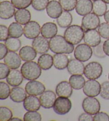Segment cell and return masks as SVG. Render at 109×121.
Masks as SVG:
<instances>
[{
  "instance_id": "46",
  "label": "cell",
  "mask_w": 109,
  "mask_h": 121,
  "mask_svg": "<svg viewBox=\"0 0 109 121\" xmlns=\"http://www.w3.org/2000/svg\"><path fill=\"white\" fill-rule=\"evenodd\" d=\"M9 50L5 44L2 43H0V60H2L7 55Z\"/></svg>"
},
{
  "instance_id": "28",
  "label": "cell",
  "mask_w": 109,
  "mask_h": 121,
  "mask_svg": "<svg viewBox=\"0 0 109 121\" xmlns=\"http://www.w3.org/2000/svg\"><path fill=\"white\" fill-rule=\"evenodd\" d=\"M72 16L69 11H64L56 19V22L61 28H65L71 25L72 22Z\"/></svg>"
},
{
  "instance_id": "26",
  "label": "cell",
  "mask_w": 109,
  "mask_h": 121,
  "mask_svg": "<svg viewBox=\"0 0 109 121\" xmlns=\"http://www.w3.org/2000/svg\"><path fill=\"white\" fill-rule=\"evenodd\" d=\"M53 65L59 70H63L67 67L69 62L68 56L63 53H55L53 56Z\"/></svg>"
},
{
  "instance_id": "3",
  "label": "cell",
  "mask_w": 109,
  "mask_h": 121,
  "mask_svg": "<svg viewBox=\"0 0 109 121\" xmlns=\"http://www.w3.org/2000/svg\"><path fill=\"white\" fill-rule=\"evenodd\" d=\"M85 31L82 27L73 25L67 27L64 33V37L69 43L73 45L78 44L84 39Z\"/></svg>"
},
{
  "instance_id": "12",
  "label": "cell",
  "mask_w": 109,
  "mask_h": 121,
  "mask_svg": "<svg viewBox=\"0 0 109 121\" xmlns=\"http://www.w3.org/2000/svg\"><path fill=\"white\" fill-rule=\"evenodd\" d=\"M84 41L85 44L91 47H95L101 42V35L96 30H87L85 32Z\"/></svg>"
},
{
  "instance_id": "50",
  "label": "cell",
  "mask_w": 109,
  "mask_h": 121,
  "mask_svg": "<svg viewBox=\"0 0 109 121\" xmlns=\"http://www.w3.org/2000/svg\"><path fill=\"white\" fill-rule=\"evenodd\" d=\"M10 121H22V120H21V119L17 118V117H13V118H12Z\"/></svg>"
},
{
  "instance_id": "30",
  "label": "cell",
  "mask_w": 109,
  "mask_h": 121,
  "mask_svg": "<svg viewBox=\"0 0 109 121\" xmlns=\"http://www.w3.org/2000/svg\"><path fill=\"white\" fill-rule=\"evenodd\" d=\"M69 82L75 90H80L85 84V78L82 75H72L69 78Z\"/></svg>"
},
{
  "instance_id": "15",
  "label": "cell",
  "mask_w": 109,
  "mask_h": 121,
  "mask_svg": "<svg viewBox=\"0 0 109 121\" xmlns=\"http://www.w3.org/2000/svg\"><path fill=\"white\" fill-rule=\"evenodd\" d=\"M56 99L55 93L51 90L45 91L39 97L41 106L45 109L53 107Z\"/></svg>"
},
{
  "instance_id": "20",
  "label": "cell",
  "mask_w": 109,
  "mask_h": 121,
  "mask_svg": "<svg viewBox=\"0 0 109 121\" xmlns=\"http://www.w3.org/2000/svg\"><path fill=\"white\" fill-rule=\"evenodd\" d=\"M24 107L27 111H37L40 109V100L35 95H29L25 99L23 103Z\"/></svg>"
},
{
  "instance_id": "36",
  "label": "cell",
  "mask_w": 109,
  "mask_h": 121,
  "mask_svg": "<svg viewBox=\"0 0 109 121\" xmlns=\"http://www.w3.org/2000/svg\"><path fill=\"white\" fill-rule=\"evenodd\" d=\"M49 0H32L31 5L35 10L42 11L46 9Z\"/></svg>"
},
{
  "instance_id": "34",
  "label": "cell",
  "mask_w": 109,
  "mask_h": 121,
  "mask_svg": "<svg viewBox=\"0 0 109 121\" xmlns=\"http://www.w3.org/2000/svg\"><path fill=\"white\" fill-rule=\"evenodd\" d=\"M59 2L64 10L71 11L76 8L78 1L77 0H59Z\"/></svg>"
},
{
  "instance_id": "14",
  "label": "cell",
  "mask_w": 109,
  "mask_h": 121,
  "mask_svg": "<svg viewBox=\"0 0 109 121\" xmlns=\"http://www.w3.org/2000/svg\"><path fill=\"white\" fill-rule=\"evenodd\" d=\"M32 46L39 54H44L48 52L50 48L49 41L43 36L37 37L32 42Z\"/></svg>"
},
{
  "instance_id": "5",
  "label": "cell",
  "mask_w": 109,
  "mask_h": 121,
  "mask_svg": "<svg viewBox=\"0 0 109 121\" xmlns=\"http://www.w3.org/2000/svg\"><path fill=\"white\" fill-rule=\"evenodd\" d=\"M72 103L68 98L59 97L56 99L53 106L54 112L58 115H64L70 111Z\"/></svg>"
},
{
  "instance_id": "6",
  "label": "cell",
  "mask_w": 109,
  "mask_h": 121,
  "mask_svg": "<svg viewBox=\"0 0 109 121\" xmlns=\"http://www.w3.org/2000/svg\"><path fill=\"white\" fill-rule=\"evenodd\" d=\"M93 55V50L86 44H80L77 45L74 50V56L76 59L82 62L89 60Z\"/></svg>"
},
{
  "instance_id": "4",
  "label": "cell",
  "mask_w": 109,
  "mask_h": 121,
  "mask_svg": "<svg viewBox=\"0 0 109 121\" xmlns=\"http://www.w3.org/2000/svg\"><path fill=\"white\" fill-rule=\"evenodd\" d=\"M103 73V67L97 62L93 61L85 66L84 74L89 80H96L100 78Z\"/></svg>"
},
{
  "instance_id": "13",
  "label": "cell",
  "mask_w": 109,
  "mask_h": 121,
  "mask_svg": "<svg viewBox=\"0 0 109 121\" xmlns=\"http://www.w3.org/2000/svg\"><path fill=\"white\" fill-rule=\"evenodd\" d=\"M13 4L8 1H4L0 3V18L7 20L13 17L16 10Z\"/></svg>"
},
{
  "instance_id": "51",
  "label": "cell",
  "mask_w": 109,
  "mask_h": 121,
  "mask_svg": "<svg viewBox=\"0 0 109 121\" xmlns=\"http://www.w3.org/2000/svg\"><path fill=\"white\" fill-rule=\"evenodd\" d=\"M102 1H104L106 4H109V0H102Z\"/></svg>"
},
{
  "instance_id": "2",
  "label": "cell",
  "mask_w": 109,
  "mask_h": 121,
  "mask_svg": "<svg viewBox=\"0 0 109 121\" xmlns=\"http://www.w3.org/2000/svg\"><path fill=\"white\" fill-rule=\"evenodd\" d=\"M21 72L26 80H36L40 77L42 68L35 61H27L21 67Z\"/></svg>"
},
{
  "instance_id": "31",
  "label": "cell",
  "mask_w": 109,
  "mask_h": 121,
  "mask_svg": "<svg viewBox=\"0 0 109 121\" xmlns=\"http://www.w3.org/2000/svg\"><path fill=\"white\" fill-rule=\"evenodd\" d=\"M9 36L15 38H19L24 34V29L21 25L17 22L11 23L9 26Z\"/></svg>"
},
{
  "instance_id": "32",
  "label": "cell",
  "mask_w": 109,
  "mask_h": 121,
  "mask_svg": "<svg viewBox=\"0 0 109 121\" xmlns=\"http://www.w3.org/2000/svg\"><path fill=\"white\" fill-rule=\"evenodd\" d=\"M108 9L106 3L102 0H96L94 1L93 5V11L98 17L104 16Z\"/></svg>"
},
{
  "instance_id": "39",
  "label": "cell",
  "mask_w": 109,
  "mask_h": 121,
  "mask_svg": "<svg viewBox=\"0 0 109 121\" xmlns=\"http://www.w3.org/2000/svg\"><path fill=\"white\" fill-rule=\"evenodd\" d=\"M14 7L18 9H26L31 4L32 0H11Z\"/></svg>"
},
{
  "instance_id": "7",
  "label": "cell",
  "mask_w": 109,
  "mask_h": 121,
  "mask_svg": "<svg viewBox=\"0 0 109 121\" xmlns=\"http://www.w3.org/2000/svg\"><path fill=\"white\" fill-rule=\"evenodd\" d=\"M100 25V18L94 13H89L84 16L81 21V27L85 32L88 30H96Z\"/></svg>"
},
{
  "instance_id": "27",
  "label": "cell",
  "mask_w": 109,
  "mask_h": 121,
  "mask_svg": "<svg viewBox=\"0 0 109 121\" xmlns=\"http://www.w3.org/2000/svg\"><path fill=\"white\" fill-rule=\"evenodd\" d=\"M14 19L17 22L19 23L21 25H25L30 21L31 13L27 9H18L16 11Z\"/></svg>"
},
{
  "instance_id": "38",
  "label": "cell",
  "mask_w": 109,
  "mask_h": 121,
  "mask_svg": "<svg viewBox=\"0 0 109 121\" xmlns=\"http://www.w3.org/2000/svg\"><path fill=\"white\" fill-rule=\"evenodd\" d=\"M12 116V112L9 108L3 106L0 107V121H10Z\"/></svg>"
},
{
  "instance_id": "48",
  "label": "cell",
  "mask_w": 109,
  "mask_h": 121,
  "mask_svg": "<svg viewBox=\"0 0 109 121\" xmlns=\"http://www.w3.org/2000/svg\"><path fill=\"white\" fill-rule=\"evenodd\" d=\"M103 48L106 55L109 56V39L104 41L103 44Z\"/></svg>"
},
{
  "instance_id": "16",
  "label": "cell",
  "mask_w": 109,
  "mask_h": 121,
  "mask_svg": "<svg viewBox=\"0 0 109 121\" xmlns=\"http://www.w3.org/2000/svg\"><path fill=\"white\" fill-rule=\"evenodd\" d=\"M4 62L10 69H16L20 67L21 64V59L19 55L16 52L10 51L4 58Z\"/></svg>"
},
{
  "instance_id": "9",
  "label": "cell",
  "mask_w": 109,
  "mask_h": 121,
  "mask_svg": "<svg viewBox=\"0 0 109 121\" xmlns=\"http://www.w3.org/2000/svg\"><path fill=\"white\" fill-rule=\"evenodd\" d=\"M41 31L39 24L35 21H30L24 27V36L28 39H34L39 36Z\"/></svg>"
},
{
  "instance_id": "41",
  "label": "cell",
  "mask_w": 109,
  "mask_h": 121,
  "mask_svg": "<svg viewBox=\"0 0 109 121\" xmlns=\"http://www.w3.org/2000/svg\"><path fill=\"white\" fill-rule=\"evenodd\" d=\"M100 95L104 99L109 100V81H105L102 83Z\"/></svg>"
},
{
  "instance_id": "47",
  "label": "cell",
  "mask_w": 109,
  "mask_h": 121,
  "mask_svg": "<svg viewBox=\"0 0 109 121\" xmlns=\"http://www.w3.org/2000/svg\"><path fill=\"white\" fill-rule=\"evenodd\" d=\"M79 121H93V117L92 115L85 112L81 114L78 117Z\"/></svg>"
},
{
  "instance_id": "18",
  "label": "cell",
  "mask_w": 109,
  "mask_h": 121,
  "mask_svg": "<svg viewBox=\"0 0 109 121\" xmlns=\"http://www.w3.org/2000/svg\"><path fill=\"white\" fill-rule=\"evenodd\" d=\"M67 68L69 73L71 75H83L84 72L85 66L82 61L77 59H72L69 60Z\"/></svg>"
},
{
  "instance_id": "33",
  "label": "cell",
  "mask_w": 109,
  "mask_h": 121,
  "mask_svg": "<svg viewBox=\"0 0 109 121\" xmlns=\"http://www.w3.org/2000/svg\"><path fill=\"white\" fill-rule=\"evenodd\" d=\"M5 44L10 51L17 52L19 50L21 47V42L18 38L9 37L5 41Z\"/></svg>"
},
{
  "instance_id": "1",
  "label": "cell",
  "mask_w": 109,
  "mask_h": 121,
  "mask_svg": "<svg viewBox=\"0 0 109 121\" xmlns=\"http://www.w3.org/2000/svg\"><path fill=\"white\" fill-rule=\"evenodd\" d=\"M50 49L54 53L70 54L74 51V45L69 43L64 37L55 35L49 41Z\"/></svg>"
},
{
  "instance_id": "25",
  "label": "cell",
  "mask_w": 109,
  "mask_h": 121,
  "mask_svg": "<svg viewBox=\"0 0 109 121\" xmlns=\"http://www.w3.org/2000/svg\"><path fill=\"white\" fill-rule=\"evenodd\" d=\"M27 92L22 87L14 86L11 90L10 97L14 103H20L27 98Z\"/></svg>"
},
{
  "instance_id": "35",
  "label": "cell",
  "mask_w": 109,
  "mask_h": 121,
  "mask_svg": "<svg viewBox=\"0 0 109 121\" xmlns=\"http://www.w3.org/2000/svg\"><path fill=\"white\" fill-rule=\"evenodd\" d=\"M9 84L4 82L1 81L0 82V99H7L10 95V88Z\"/></svg>"
},
{
  "instance_id": "19",
  "label": "cell",
  "mask_w": 109,
  "mask_h": 121,
  "mask_svg": "<svg viewBox=\"0 0 109 121\" xmlns=\"http://www.w3.org/2000/svg\"><path fill=\"white\" fill-rule=\"evenodd\" d=\"M93 5L91 0H79L75 9L77 14L84 16L93 11Z\"/></svg>"
},
{
  "instance_id": "8",
  "label": "cell",
  "mask_w": 109,
  "mask_h": 121,
  "mask_svg": "<svg viewBox=\"0 0 109 121\" xmlns=\"http://www.w3.org/2000/svg\"><path fill=\"white\" fill-rule=\"evenodd\" d=\"M83 109L85 112L91 114L95 115L100 112L101 105L99 101L93 97H88L84 99L82 103Z\"/></svg>"
},
{
  "instance_id": "52",
  "label": "cell",
  "mask_w": 109,
  "mask_h": 121,
  "mask_svg": "<svg viewBox=\"0 0 109 121\" xmlns=\"http://www.w3.org/2000/svg\"><path fill=\"white\" fill-rule=\"evenodd\" d=\"M108 78H109V75H108Z\"/></svg>"
},
{
  "instance_id": "24",
  "label": "cell",
  "mask_w": 109,
  "mask_h": 121,
  "mask_svg": "<svg viewBox=\"0 0 109 121\" xmlns=\"http://www.w3.org/2000/svg\"><path fill=\"white\" fill-rule=\"evenodd\" d=\"M37 53L33 47L26 45L20 49L19 55L22 60L27 62L34 60L37 57Z\"/></svg>"
},
{
  "instance_id": "17",
  "label": "cell",
  "mask_w": 109,
  "mask_h": 121,
  "mask_svg": "<svg viewBox=\"0 0 109 121\" xmlns=\"http://www.w3.org/2000/svg\"><path fill=\"white\" fill-rule=\"evenodd\" d=\"M62 9L59 2L55 0L50 1L46 9L47 15L52 19H57L62 14Z\"/></svg>"
},
{
  "instance_id": "22",
  "label": "cell",
  "mask_w": 109,
  "mask_h": 121,
  "mask_svg": "<svg viewBox=\"0 0 109 121\" xmlns=\"http://www.w3.org/2000/svg\"><path fill=\"white\" fill-rule=\"evenodd\" d=\"M72 89L70 83L64 81L60 82L56 85L55 92L59 97L69 98L73 93Z\"/></svg>"
},
{
  "instance_id": "21",
  "label": "cell",
  "mask_w": 109,
  "mask_h": 121,
  "mask_svg": "<svg viewBox=\"0 0 109 121\" xmlns=\"http://www.w3.org/2000/svg\"><path fill=\"white\" fill-rule=\"evenodd\" d=\"M24 78L21 72L16 69L10 70L9 75L6 78V81L10 86H18L22 84Z\"/></svg>"
},
{
  "instance_id": "11",
  "label": "cell",
  "mask_w": 109,
  "mask_h": 121,
  "mask_svg": "<svg viewBox=\"0 0 109 121\" xmlns=\"http://www.w3.org/2000/svg\"><path fill=\"white\" fill-rule=\"evenodd\" d=\"M25 90L28 95L37 96L41 95L45 91V87L41 82L32 80L26 84Z\"/></svg>"
},
{
  "instance_id": "23",
  "label": "cell",
  "mask_w": 109,
  "mask_h": 121,
  "mask_svg": "<svg viewBox=\"0 0 109 121\" xmlns=\"http://www.w3.org/2000/svg\"><path fill=\"white\" fill-rule=\"evenodd\" d=\"M58 33V27L54 22H47L43 25L41 27L42 35L47 39H51L55 36Z\"/></svg>"
},
{
  "instance_id": "53",
  "label": "cell",
  "mask_w": 109,
  "mask_h": 121,
  "mask_svg": "<svg viewBox=\"0 0 109 121\" xmlns=\"http://www.w3.org/2000/svg\"><path fill=\"white\" fill-rule=\"evenodd\" d=\"M91 1H96V0H91Z\"/></svg>"
},
{
  "instance_id": "29",
  "label": "cell",
  "mask_w": 109,
  "mask_h": 121,
  "mask_svg": "<svg viewBox=\"0 0 109 121\" xmlns=\"http://www.w3.org/2000/svg\"><path fill=\"white\" fill-rule=\"evenodd\" d=\"M38 64L42 69L49 70L53 65V57L49 54H42L38 58Z\"/></svg>"
},
{
  "instance_id": "45",
  "label": "cell",
  "mask_w": 109,
  "mask_h": 121,
  "mask_svg": "<svg viewBox=\"0 0 109 121\" xmlns=\"http://www.w3.org/2000/svg\"><path fill=\"white\" fill-rule=\"evenodd\" d=\"M94 121H109V115L104 112H98L94 115L93 117Z\"/></svg>"
},
{
  "instance_id": "37",
  "label": "cell",
  "mask_w": 109,
  "mask_h": 121,
  "mask_svg": "<svg viewBox=\"0 0 109 121\" xmlns=\"http://www.w3.org/2000/svg\"><path fill=\"white\" fill-rule=\"evenodd\" d=\"M24 121H41L42 116L37 111H28L24 116Z\"/></svg>"
},
{
  "instance_id": "40",
  "label": "cell",
  "mask_w": 109,
  "mask_h": 121,
  "mask_svg": "<svg viewBox=\"0 0 109 121\" xmlns=\"http://www.w3.org/2000/svg\"><path fill=\"white\" fill-rule=\"evenodd\" d=\"M98 32L102 38L109 39V24L107 22L101 24L98 27Z\"/></svg>"
},
{
  "instance_id": "49",
  "label": "cell",
  "mask_w": 109,
  "mask_h": 121,
  "mask_svg": "<svg viewBox=\"0 0 109 121\" xmlns=\"http://www.w3.org/2000/svg\"><path fill=\"white\" fill-rule=\"evenodd\" d=\"M104 18L105 22L109 24V10L107 11L104 15Z\"/></svg>"
},
{
  "instance_id": "42",
  "label": "cell",
  "mask_w": 109,
  "mask_h": 121,
  "mask_svg": "<svg viewBox=\"0 0 109 121\" xmlns=\"http://www.w3.org/2000/svg\"><path fill=\"white\" fill-rule=\"evenodd\" d=\"M10 72V68L5 63H0V80L7 78Z\"/></svg>"
},
{
  "instance_id": "43",
  "label": "cell",
  "mask_w": 109,
  "mask_h": 121,
  "mask_svg": "<svg viewBox=\"0 0 109 121\" xmlns=\"http://www.w3.org/2000/svg\"><path fill=\"white\" fill-rule=\"evenodd\" d=\"M93 50L94 55L97 58H104L106 57V55L103 50V45L101 44V43L96 47H94Z\"/></svg>"
},
{
  "instance_id": "44",
  "label": "cell",
  "mask_w": 109,
  "mask_h": 121,
  "mask_svg": "<svg viewBox=\"0 0 109 121\" xmlns=\"http://www.w3.org/2000/svg\"><path fill=\"white\" fill-rule=\"evenodd\" d=\"M0 41L1 42L5 41L9 38V29L5 25H0Z\"/></svg>"
},
{
  "instance_id": "10",
  "label": "cell",
  "mask_w": 109,
  "mask_h": 121,
  "mask_svg": "<svg viewBox=\"0 0 109 121\" xmlns=\"http://www.w3.org/2000/svg\"><path fill=\"white\" fill-rule=\"evenodd\" d=\"M101 85L97 81L89 80L85 82L83 92L87 97H95L100 94Z\"/></svg>"
}]
</instances>
